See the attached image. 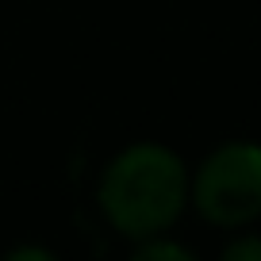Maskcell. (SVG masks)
<instances>
[{
  "mask_svg": "<svg viewBox=\"0 0 261 261\" xmlns=\"http://www.w3.org/2000/svg\"><path fill=\"white\" fill-rule=\"evenodd\" d=\"M223 257L227 261H261V238H253V234L238 238V242H230L223 250Z\"/></svg>",
  "mask_w": 261,
  "mask_h": 261,
  "instance_id": "277c9868",
  "label": "cell"
},
{
  "mask_svg": "<svg viewBox=\"0 0 261 261\" xmlns=\"http://www.w3.org/2000/svg\"><path fill=\"white\" fill-rule=\"evenodd\" d=\"M104 219L130 242L165 234L188 204V169L162 142H135L108 162L96 188Z\"/></svg>",
  "mask_w": 261,
  "mask_h": 261,
  "instance_id": "6da1fadb",
  "label": "cell"
},
{
  "mask_svg": "<svg viewBox=\"0 0 261 261\" xmlns=\"http://www.w3.org/2000/svg\"><path fill=\"white\" fill-rule=\"evenodd\" d=\"M8 257H12V261H19V257H39V261H50V250H35V246H23V250H12Z\"/></svg>",
  "mask_w": 261,
  "mask_h": 261,
  "instance_id": "5b68a950",
  "label": "cell"
},
{
  "mask_svg": "<svg viewBox=\"0 0 261 261\" xmlns=\"http://www.w3.org/2000/svg\"><path fill=\"white\" fill-rule=\"evenodd\" d=\"M135 257H139V261H158V257L192 261V250H185V246H173V242H162V234H154V238H142V242H139Z\"/></svg>",
  "mask_w": 261,
  "mask_h": 261,
  "instance_id": "3957f363",
  "label": "cell"
},
{
  "mask_svg": "<svg viewBox=\"0 0 261 261\" xmlns=\"http://www.w3.org/2000/svg\"><path fill=\"white\" fill-rule=\"evenodd\" d=\"M188 200L215 227H246L261 215V142H227L196 169Z\"/></svg>",
  "mask_w": 261,
  "mask_h": 261,
  "instance_id": "7a4b0ae2",
  "label": "cell"
}]
</instances>
